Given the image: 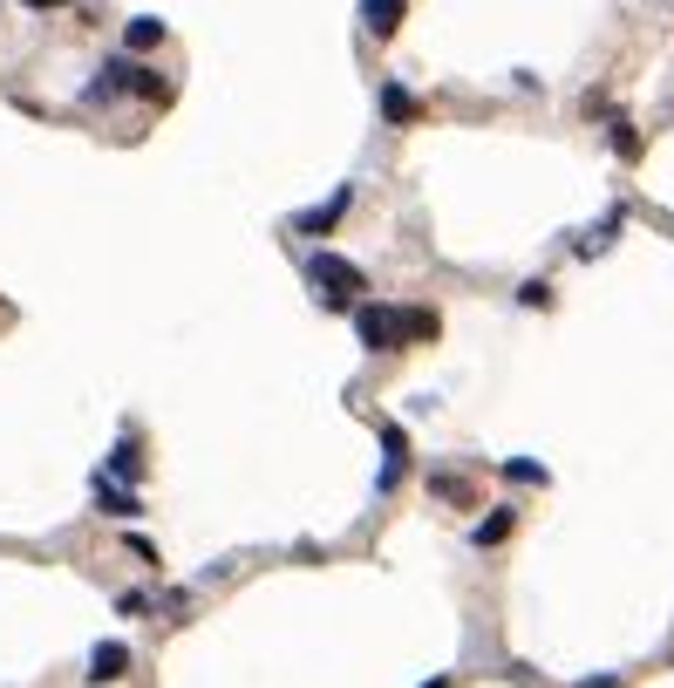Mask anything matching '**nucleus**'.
Wrapping results in <instances>:
<instances>
[{
	"mask_svg": "<svg viewBox=\"0 0 674 688\" xmlns=\"http://www.w3.org/2000/svg\"><path fill=\"white\" fill-rule=\"evenodd\" d=\"M307 279L321 287L327 308H348V300H354L361 287H369V279H361V266H354V260H341V252H314V260H307Z\"/></svg>",
	"mask_w": 674,
	"mask_h": 688,
	"instance_id": "f257e3e1",
	"label": "nucleus"
},
{
	"mask_svg": "<svg viewBox=\"0 0 674 688\" xmlns=\"http://www.w3.org/2000/svg\"><path fill=\"white\" fill-rule=\"evenodd\" d=\"M158 41H164V21H158V14H137V21L123 28V48H158Z\"/></svg>",
	"mask_w": 674,
	"mask_h": 688,
	"instance_id": "9d476101",
	"label": "nucleus"
},
{
	"mask_svg": "<svg viewBox=\"0 0 674 688\" xmlns=\"http://www.w3.org/2000/svg\"><path fill=\"white\" fill-rule=\"evenodd\" d=\"M607 143H613V150H620V158H640V137H634V130H627V123H613V137H607Z\"/></svg>",
	"mask_w": 674,
	"mask_h": 688,
	"instance_id": "dca6fc26",
	"label": "nucleus"
},
{
	"mask_svg": "<svg viewBox=\"0 0 674 688\" xmlns=\"http://www.w3.org/2000/svg\"><path fill=\"white\" fill-rule=\"evenodd\" d=\"M382 116H388V123H416L423 103H416V96H409L402 83H388V89H382Z\"/></svg>",
	"mask_w": 674,
	"mask_h": 688,
	"instance_id": "6e6552de",
	"label": "nucleus"
},
{
	"mask_svg": "<svg viewBox=\"0 0 674 688\" xmlns=\"http://www.w3.org/2000/svg\"><path fill=\"white\" fill-rule=\"evenodd\" d=\"M504 477H517V484H546V464H532V456H504Z\"/></svg>",
	"mask_w": 674,
	"mask_h": 688,
	"instance_id": "ddd939ff",
	"label": "nucleus"
},
{
	"mask_svg": "<svg viewBox=\"0 0 674 688\" xmlns=\"http://www.w3.org/2000/svg\"><path fill=\"white\" fill-rule=\"evenodd\" d=\"M96 504H102L110 518H137V512H143V504H137V491H116L110 477H96Z\"/></svg>",
	"mask_w": 674,
	"mask_h": 688,
	"instance_id": "423d86ee",
	"label": "nucleus"
},
{
	"mask_svg": "<svg viewBox=\"0 0 674 688\" xmlns=\"http://www.w3.org/2000/svg\"><path fill=\"white\" fill-rule=\"evenodd\" d=\"M21 8H62V0H21Z\"/></svg>",
	"mask_w": 674,
	"mask_h": 688,
	"instance_id": "a211bd4d",
	"label": "nucleus"
},
{
	"mask_svg": "<svg viewBox=\"0 0 674 688\" xmlns=\"http://www.w3.org/2000/svg\"><path fill=\"white\" fill-rule=\"evenodd\" d=\"M620 225H627V218H620V212H607V218H600V225H592V233L579 239V252H586V260H592V252H607V246H613V233H620Z\"/></svg>",
	"mask_w": 674,
	"mask_h": 688,
	"instance_id": "9b49d317",
	"label": "nucleus"
},
{
	"mask_svg": "<svg viewBox=\"0 0 674 688\" xmlns=\"http://www.w3.org/2000/svg\"><path fill=\"white\" fill-rule=\"evenodd\" d=\"M402 14H409V0H361V21H369V35L375 41H388L402 28Z\"/></svg>",
	"mask_w": 674,
	"mask_h": 688,
	"instance_id": "7ed1b4c3",
	"label": "nucleus"
},
{
	"mask_svg": "<svg viewBox=\"0 0 674 688\" xmlns=\"http://www.w3.org/2000/svg\"><path fill=\"white\" fill-rule=\"evenodd\" d=\"M129 675V648L123 641H96V654H89V681H123Z\"/></svg>",
	"mask_w": 674,
	"mask_h": 688,
	"instance_id": "20e7f679",
	"label": "nucleus"
},
{
	"mask_svg": "<svg viewBox=\"0 0 674 688\" xmlns=\"http://www.w3.org/2000/svg\"><path fill=\"white\" fill-rule=\"evenodd\" d=\"M354 335H361V348L369 354H396L402 341H409V321H402V308H354Z\"/></svg>",
	"mask_w": 674,
	"mask_h": 688,
	"instance_id": "f03ea898",
	"label": "nucleus"
},
{
	"mask_svg": "<svg viewBox=\"0 0 674 688\" xmlns=\"http://www.w3.org/2000/svg\"><path fill=\"white\" fill-rule=\"evenodd\" d=\"M110 477H129V484L143 477V456H137V443H116V450H110Z\"/></svg>",
	"mask_w": 674,
	"mask_h": 688,
	"instance_id": "f8f14e48",
	"label": "nucleus"
},
{
	"mask_svg": "<svg viewBox=\"0 0 674 688\" xmlns=\"http://www.w3.org/2000/svg\"><path fill=\"white\" fill-rule=\"evenodd\" d=\"M402 321H409V341H436V314L429 308H409Z\"/></svg>",
	"mask_w": 674,
	"mask_h": 688,
	"instance_id": "4468645a",
	"label": "nucleus"
},
{
	"mask_svg": "<svg viewBox=\"0 0 674 688\" xmlns=\"http://www.w3.org/2000/svg\"><path fill=\"white\" fill-rule=\"evenodd\" d=\"M517 300H525V308H552V287H546V279H525Z\"/></svg>",
	"mask_w": 674,
	"mask_h": 688,
	"instance_id": "2eb2a0df",
	"label": "nucleus"
},
{
	"mask_svg": "<svg viewBox=\"0 0 674 688\" xmlns=\"http://www.w3.org/2000/svg\"><path fill=\"white\" fill-rule=\"evenodd\" d=\"M586 688H620V675H592V681H586Z\"/></svg>",
	"mask_w": 674,
	"mask_h": 688,
	"instance_id": "f3484780",
	"label": "nucleus"
},
{
	"mask_svg": "<svg viewBox=\"0 0 674 688\" xmlns=\"http://www.w3.org/2000/svg\"><path fill=\"white\" fill-rule=\"evenodd\" d=\"M382 450H388V464H382V491H396V477L409 471V437H402V429H396V423H388V429H382Z\"/></svg>",
	"mask_w": 674,
	"mask_h": 688,
	"instance_id": "39448f33",
	"label": "nucleus"
},
{
	"mask_svg": "<svg viewBox=\"0 0 674 688\" xmlns=\"http://www.w3.org/2000/svg\"><path fill=\"white\" fill-rule=\"evenodd\" d=\"M511 531H517V512H511V504H498V512H490V518L471 531V539H477V546H504Z\"/></svg>",
	"mask_w": 674,
	"mask_h": 688,
	"instance_id": "1a4fd4ad",
	"label": "nucleus"
},
{
	"mask_svg": "<svg viewBox=\"0 0 674 688\" xmlns=\"http://www.w3.org/2000/svg\"><path fill=\"white\" fill-rule=\"evenodd\" d=\"M348 205H354V191L341 185V191H334V198H327V205H321V212H307V218H300V233H334V218H341Z\"/></svg>",
	"mask_w": 674,
	"mask_h": 688,
	"instance_id": "0eeeda50",
	"label": "nucleus"
}]
</instances>
